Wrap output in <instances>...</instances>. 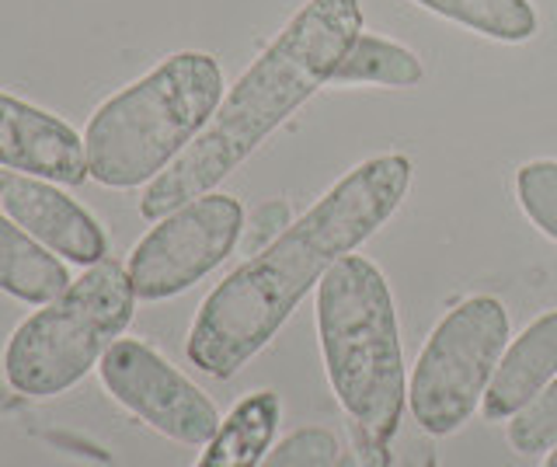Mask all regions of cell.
<instances>
[{"mask_svg":"<svg viewBox=\"0 0 557 467\" xmlns=\"http://www.w3.org/2000/svg\"><path fill=\"white\" fill-rule=\"evenodd\" d=\"M136 293L115 258L91 266L57 300L14 328L4 373L17 394L57 397L95 370L133 321Z\"/></svg>","mask_w":557,"mask_h":467,"instance_id":"5b68a950","label":"cell"},{"mask_svg":"<svg viewBox=\"0 0 557 467\" xmlns=\"http://www.w3.org/2000/svg\"><path fill=\"white\" fill-rule=\"evenodd\" d=\"M414 4L498 42H527L536 32V11L527 0H414Z\"/></svg>","mask_w":557,"mask_h":467,"instance_id":"9a60e30c","label":"cell"},{"mask_svg":"<svg viewBox=\"0 0 557 467\" xmlns=\"http://www.w3.org/2000/svg\"><path fill=\"white\" fill-rule=\"evenodd\" d=\"M516 196L550 241H557V161H530L516 171Z\"/></svg>","mask_w":557,"mask_h":467,"instance_id":"e0dca14e","label":"cell"},{"mask_svg":"<svg viewBox=\"0 0 557 467\" xmlns=\"http://www.w3.org/2000/svg\"><path fill=\"white\" fill-rule=\"evenodd\" d=\"M331 467H366V460H362L359 454H342Z\"/></svg>","mask_w":557,"mask_h":467,"instance_id":"44dd1931","label":"cell"},{"mask_svg":"<svg viewBox=\"0 0 557 467\" xmlns=\"http://www.w3.org/2000/svg\"><path fill=\"white\" fill-rule=\"evenodd\" d=\"M0 168L57 185H84V179H91L81 136L63 119L11 95H0Z\"/></svg>","mask_w":557,"mask_h":467,"instance_id":"30bf717a","label":"cell"},{"mask_svg":"<svg viewBox=\"0 0 557 467\" xmlns=\"http://www.w3.org/2000/svg\"><path fill=\"white\" fill-rule=\"evenodd\" d=\"M223 101V74L209 53H174L112 95L84 133L87 171L98 185H150L196 140Z\"/></svg>","mask_w":557,"mask_h":467,"instance_id":"277c9868","label":"cell"},{"mask_svg":"<svg viewBox=\"0 0 557 467\" xmlns=\"http://www.w3.org/2000/svg\"><path fill=\"white\" fill-rule=\"evenodd\" d=\"M557 377V310H547L502 353L484 391V419L502 422L527 408Z\"/></svg>","mask_w":557,"mask_h":467,"instance_id":"8fae6325","label":"cell"},{"mask_svg":"<svg viewBox=\"0 0 557 467\" xmlns=\"http://www.w3.org/2000/svg\"><path fill=\"white\" fill-rule=\"evenodd\" d=\"M74 283L49 248L0 213V290L22 304H49Z\"/></svg>","mask_w":557,"mask_h":467,"instance_id":"7c38bea8","label":"cell"},{"mask_svg":"<svg viewBox=\"0 0 557 467\" xmlns=\"http://www.w3.org/2000/svg\"><path fill=\"white\" fill-rule=\"evenodd\" d=\"M244 231V210L234 196H199L174 213L157 220V228L129 255V283L139 300H168L196 286L234 251Z\"/></svg>","mask_w":557,"mask_h":467,"instance_id":"52a82bcc","label":"cell"},{"mask_svg":"<svg viewBox=\"0 0 557 467\" xmlns=\"http://www.w3.org/2000/svg\"><path fill=\"white\" fill-rule=\"evenodd\" d=\"M359 32V0H307L265 53L244 71L196 140L147 185L139 213L161 220L220 185L272 130L335 77Z\"/></svg>","mask_w":557,"mask_h":467,"instance_id":"7a4b0ae2","label":"cell"},{"mask_svg":"<svg viewBox=\"0 0 557 467\" xmlns=\"http://www.w3.org/2000/svg\"><path fill=\"white\" fill-rule=\"evenodd\" d=\"M338 460V440L331 429H296L283 443L269 446L258 467H331Z\"/></svg>","mask_w":557,"mask_h":467,"instance_id":"ac0fdd59","label":"cell"},{"mask_svg":"<svg viewBox=\"0 0 557 467\" xmlns=\"http://www.w3.org/2000/svg\"><path fill=\"white\" fill-rule=\"evenodd\" d=\"M0 213L66 262L91 269L109 258V241L98 220L46 179L0 175Z\"/></svg>","mask_w":557,"mask_h":467,"instance_id":"9c48e42d","label":"cell"},{"mask_svg":"<svg viewBox=\"0 0 557 467\" xmlns=\"http://www.w3.org/2000/svg\"><path fill=\"white\" fill-rule=\"evenodd\" d=\"M278 426L275 391H255L234 405L220 432L206 443L196 467H258Z\"/></svg>","mask_w":557,"mask_h":467,"instance_id":"4fadbf2b","label":"cell"},{"mask_svg":"<svg viewBox=\"0 0 557 467\" xmlns=\"http://www.w3.org/2000/svg\"><path fill=\"white\" fill-rule=\"evenodd\" d=\"M429 432H394L387 443H366L356 440L359 457L366 467H435V450L425 440Z\"/></svg>","mask_w":557,"mask_h":467,"instance_id":"d6986e66","label":"cell"},{"mask_svg":"<svg viewBox=\"0 0 557 467\" xmlns=\"http://www.w3.org/2000/svg\"><path fill=\"white\" fill-rule=\"evenodd\" d=\"M98 377L122 408L174 443L206 446L223 426L216 405L136 339H115L98 362Z\"/></svg>","mask_w":557,"mask_h":467,"instance_id":"ba28073f","label":"cell"},{"mask_svg":"<svg viewBox=\"0 0 557 467\" xmlns=\"http://www.w3.org/2000/svg\"><path fill=\"white\" fill-rule=\"evenodd\" d=\"M318 335L331 391L352 419L356 440L387 443L400 429L408 388L391 286L370 258L345 255L324 272Z\"/></svg>","mask_w":557,"mask_h":467,"instance_id":"3957f363","label":"cell"},{"mask_svg":"<svg viewBox=\"0 0 557 467\" xmlns=\"http://www.w3.org/2000/svg\"><path fill=\"white\" fill-rule=\"evenodd\" d=\"M286 228H289V206L278 202V199H269L265 206H258V210H255L251 234H248V248L265 251Z\"/></svg>","mask_w":557,"mask_h":467,"instance_id":"ffe728a7","label":"cell"},{"mask_svg":"<svg viewBox=\"0 0 557 467\" xmlns=\"http://www.w3.org/2000/svg\"><path fill=\"white\" fill-rule=\"evenodd\" d=\"M509 443L516 454L527 457L557 446V377L509 419Z\"/></svg>","mask_w":557,"mask_h":467,"instance_id":"2e32d148","label":"cell"},{"mask_svg":"<svg viewBox=\"0 0 557 467\" xmlns=\"http://www.w3.org/2000/svg\"><path fill=\"white\" fill-rule=\"evenodd\" d=\"M425 77V66L411 49L397 46L391 39L359 32L356 42L348 46L345 60L338 63L331 84L352 88V84H383V88H414Z\"/></svg>","mask_w":557,"mask_h":467,"instance_id":"5bb4252c","label":"cell"},{"mask_svg":"<svg viewBox=\"0 0 557 467\" xmlns=\"http://www.w3.org/2000/svg\"><path fill=\"white\" fill-rule=\"evenodd\" d=\"M544 467H557V446L550 450V457H547V464Z\"/></svg>","mask_w":557,"mask_h":467,"instance_id":"7402d4cb","label":"cell"},{"mask_svg":"<svg viewBox=\"0 0 557 467\" xmlns=\"http://www.w3.org/2000/svg\"><path fill=\"white\" fill-rule=\"evenodd\" d=\"M411 185L405 153H380L327 188L313 210L209 293L185 353L209 377H234L275 339L313 283L387 223Z\"/></svg>","mask_w":557,"mask_h":467,"instance_id":"6da1fadb","label":"cell"},{"mask_svg":"<svg viewBox=\"0 0 557 467\" xmlns=\"http://www.w3.org/2000/svg\"><path fill=\"white\" fill-rule=\"evenodd\" d=\"M509 345V310L495 297H470L453 307L425 342L414 362L408 405L411 419L429 437L457 432L498 370V359Z\"/></svg>","mask_w":557,"mask_h":467,"instance_id":"8992f818","label":"cell"}]
</instances>
